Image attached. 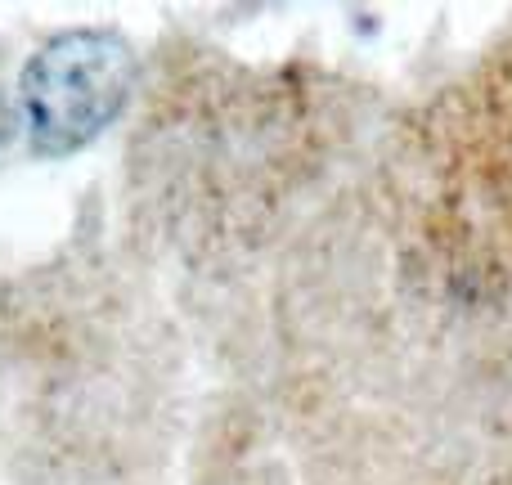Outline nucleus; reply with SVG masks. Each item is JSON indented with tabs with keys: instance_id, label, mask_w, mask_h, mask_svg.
I'll use <instances>...</instances> for the list:
<instances>
[{
	"instance_id": "1",
	"label": "nucleus",
	"mask_w": 512,
	"mask_h": 485,
	"mask_svg": "<svg viewBox=\"0 0 512 485\" xmlns=\"http://www.w3.org/2000/svg\"><path fill=\"white\" fill-rule=\"evenodd\" d=\"M135 54L113 27H72L45 41L18 77L32 149L45 158L86 149L131 99Z\"/></svg>"
}]
</instances>
